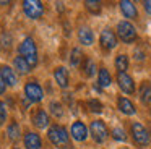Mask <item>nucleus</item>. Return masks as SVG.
Masks as SVG:
<instances>
[{
  "label": "nucleus",
  "mask_w": 151,
  "mask_h": 149,
  "mask_svg": "<svg viewBox=\"0 0 151 149\" xmlns=\"http://www.w3.org/2000/svg\"><path fill=\"white\" fill-rule=\"evenodd\" d=\"M18 52H20V55L28 62V65H29L31 68L36 67V63H37V49H36V44H34V41L31 37H26L23 42H21L20 47H18Z\"/></svg>",
  "instance_id": "f257e3e1"
},
{
  "label": "nucleus",
  "mask_w": 151,
  "mask_h": 149,
  "mask_svg": "<svg viewBox=\"0 0 151 149\" xmlns=\"http://www.w3.org/2000/svg\"><path fill=\"white\" fill-rule=\"evenodd\" d=\"M47 136H49L50 143L55 144V146H59V148L68 144V133H67V130L63 128V126H60V125H52L50 126L49 131H47Z\"/></svg>",
  "instance_id": "f03ea898"
},
{
  "label": "nucleus",
  "mask_w": 151,
  "mask_h": 149,
  "mask_svg": "<svg viewBox=\"0 0 151 149\" xmlns=\"http://www.w3.org/2000/svg\"><path fill=\"white\" fill-rule=\"evenodd\" d=\"M117 36L125 44H132L137 41V29L130 21H120L117 24Z\"/></svg>",
  "instance_id": "7ed1b4c3"
},
{
  "label": "nucleus",
  "mask_w": 151,
  "mask_h": 149,
  "mask_svg": "<svg viewBox=\"0 0 151 149\" xmlns=\"http://www.w3.org/2000/svg\"><path fill=\"white\" fill-rule=\"evenodd\" d=\"M23 10L26 13L28 18L31 19H37L42 16L44 13V5L39 2V0H24L23 2Z\"/></svg>",
  "instance_id": "20e7f679"
},
{
  "label": "nucleus",
  "mask_w": 151,
  "mask_h": 149,
  "mask_svg": "<svg viewBox=\"0 0 151 149\" xmlns=\"http://www.w3.org/2000/svg\"><path fill=\"white\" fill-rule=\"evenodd\" d=\"M89 131H91V136L94 138L96 143H104L109 136V130H107V126H106V123L102 122V120H94V122H91Z\"/></svg>",
  "instance_id": "39448f33"
},
{
  "label": "nucleus",
  "mask_w": 151,
  "mask_h": 149,
  "mask_svg": "<svg viewBox=\"0 0 151 149\" xmlns=\"http://www.w3.org/2000/svg\"><path fill=\"white\" fill-rule=\"evenodd\" d=\"M24 94H26V97H28L29 102H39V100H42V97H44L42 87H41L36 81L26 83V86H24Z\"/></svg>",
  "instance_id": "423d86ee"
},
{
  "label": "nucleus",
  "mask_w": 151,
  "mask_h": 149,
  "mask_svg": "<svg viewBox=\"0 0 151 149\" xmlns=\"http://www.w3.org/2000/svg\"><path fill=\"white\" fill-rule=\"evenodd\" d=\"M132 135H133L135 143H138L140 146L150 144V135H148V130L145 128L141 123L135 122L133 125H132Z\"/></svg>",
  "instance_id": "0eeeda50"
},
{
  "label": "nucleus",
  "mask_w": 151,
  "mask_h": 149,
  "mask_svg": "<svg viewBox=\"0 0 151 149\" xmlns=\"http://www.w3.org/2000/svg\"><path fill=\"white\" fill-rule=\"evenodd\" d=\"M117 84L125 94H133L135 92V83L130 74L127 73H117Z\"/></svg>",
  "instance_id": "6e6552de"
},
{
  "label": "nucleus",
  "mask_w": 151,
  "mask_h": 149,
  "mask_svg": "<svg viewBox=\"0 0 151 149\" xmlns=\"http://www.w3.org/2000/svg\"><path fill=\"white\" fill-rule=\"evenodd\" d=\"M99 41H101V45H102L104 49L112 50V49L117 45V36H115L114 32L111 31V29H104V31L101 32V37H99Z\"/></svg>",
  "instance_id": "1a4fd4ad"
},
{
  "label": "nucleus",
  "mask_w": 151,
  "mask_h": 149,
  "mask_svg": "<svg viewBox=\"0 0 151 149\" xmlns=\"http://www.w3.org/2000/svg\"><path fill=\"white\" fill-rule=\"evenodd\" d=\"M70 133H72L75 141H85L86 136H88V128L83 122H75L70 128Z\"/></svg>",
  "instance_id": "9d476101"
},
{
  "label": "nucleus",
  "mask_w": 151,
  "mask_h": 149,
  "mask_svg": "<svg viewBox=\"0 0 151 149\" xmlns=\"http://www.w3.org/2000/svg\"><path fill=\"white\" fill-rule=\"evenodd\" d=\"M78 39L83 45H91L94 42V34H93V31L88 26H81L78 29Z\"/></svg>",
  "instance_id": "9b49d317"
},
{
  "label": "nucleus",
  "mask_w": 151,
  "mask_h": 149,
  "mask_svg": "<svg viewBox=\"0 0 151 149\" xmlns=\"http://www.w3.org/2000/svg\"><path fill=\"white\" fill-rule=\"evenodd\" d=\"M117 105H119V110L125 115H133L135 113V105L132 104L130 99H127L125 96H120L117 100Z\"/></svg>",
  "instance_id": "f8f14e48"
},
{
  "label": "nucleus",
  "mask_w": 151,
  "mask_h": 149,
  "mask_svg": "<svg viewBox=\"0 0 151 149\" xmlns=\"http://www.w3.org/2000/svg\"><path fill=\"white\" fill-rule=\"evenodd\" d=\"M24 146H26V149H41L42 143H41L39 135L31 133V131L26 133V135H24Z\"/></svg>",
  "instance_id": "ddd939ff"
},
{
  "label": "nucleus",
  "mask_w": 151,
  "mask_h": 149,
  "mask_svg": "<svg viewBox=\"0 0 151 149\" xmlns=\"http://www.w3.org/2000/svg\"><path fill=\"white\" fill-rule=\"evenodd\" d=\"M54 78H55L57 84H59L60 87L65 89V87L68 86V71H67L63 67L55 68V71H54Z\"/></svg>",
  "instance_id": "4468645a"
},
{
  "label": "nucleus",
  "mask_w": 151,
  "mask_h": 149,
  "mask_svg": "<svg viewBox=\"0 0 151 149\" xmlns=\"http://www.w3.org/2000/svg\"><path fill=\"white\" fill-rule=\"evenodd\" d=\"M120 10L125 15V18H130V19L137 18V15H138L137 6L133 5V2H128V0H122L120 2Z\"/></svg>",
  "instance_id": "2eb2a0df"
},
{
  "label": "nucleus",
  "mask_w": 151,
  "mask_h": 149,
  "mask_svg": "<svg viewBox=\"0 0 151 149\" xmlns=\"http://www.w3.org/2000/svg\"><path fill=\"white\" fill-rule=\"evenodd\" d=\"M0 76H2V80H4L5 84H8V86H15V84H17V74H15V71L12 70L10 67L0 68Z\"/></svg>",
  "instance_id": "dca6fc26"
},
{
  "label": "nucleus",
  "mask_w": 151,
  "mask_h": 149,
  "mask_svg": "<svg viewBox=\"0 0 151 149\" xmlns=\"http://www.w3.org/2000/svg\"><path fill=\"white\" fill-rule=\"evenodd\" d=\"M33 123L37 126V128H47V125H49V115H47V112L37 110V112L34 113V117H33Z\"/></svg>",
  "instance_id": "f3484780"
},
{
  "label": "nucleus",
  "mask_w": 151,
  "mask_h": 149,
  "mask_svg": "<svg viewBox=\"0 0 151 149\" xmlns=\"http://www.w3.org/2000/svg\"><path fill=\"white\" fill-rule=\"evenodd\" d=\"M98 83H99V86H101V87L111 86L112 78H111V74H109V71L106 70V68H101V70H99V73H98Z\"/></svg>",
  "instance_id": "a211bd4d"
},
{
  "label": "nucleus",
  "mask_w": 151,
  "mask_h": 149,
  "mask_svg": "<svg viewBox=\"0 0 151 149\" xmlns=\"http://www.w3.org/2000/svg\"><path fill=\"white\" fill-rule=\"evenodd\" d=\"M140 99L145 105H150L151 104V87L146 83H143L140 87Z\"/></svg>",
  "instance_id": "6ab92c4d"
},
{
  "label": "nucleus",
  "mask_w": 151,
  "mask_h": 149,
  "mask_svg": "<svg viewBox=\"0 0 151 149\" xmlns=\"http://www.w3.org/2000/svg\"><path fill=\"white\" fill-rule=\"evenodd\" d=\"M13 65H15V68H17V70L20 71V73H23V74H26L28 71L31 70V67L28 65V62L24 60V58L21 57V55H20V57H17V58L13 60Z\"/></svg>",
  "instance_id": "aec40b11"
},
{
  "label": "nucleus",
  "mask_w": 151,
  "mask_h": 149,
  "mask_svg": "<svg viewBox=\"0 0 151 149\" xmlns=\"http://www.w3.org/2000/svg\"><path fill=\"white\" fill-rule=\"evenodd\" d=\"M115 68L119 70V73H125V70L128 68V57L124 54L115 57Z\"/></svg>",
  "instance_id": "412c9836"
},
{
  "label": "nucleus",
  "mask_w": 151,
  "mask_h": 149,
  "mask_svg": "<svg viewBox=\"0 0 151 149\" xmlns=\"http://www.w3.org/2000/svg\"><path fill=\"white\" fill-rule=\"evenodd\" d=\"M20 126H18V123L17 122H12L10 125H8V128H7V136L12 139V141H17L18 138H20Z\"/></svg>",
  "instance_id": "4be33fe9"
},
{
  "label": "nucleus",
  "mask_w": 151,
  "mask_h": 149,
  "mask_svg": "<svg viewBox=\"0 0 151 149\" xmlns=\"http://www.w3.org/2000/svg\"><path fill=\"white\" fill-rule=\"evenodd\" d=\"M81 60H83V52L80 50L78 47L73 49V50H72V55H70V65H72V67H78Z\"/></svg>",
  "instance_id": "5701e85b"
},
{
  "label": "nucleus",
  "mask_w": 151,
  "mask_h": 149,
  "mask_svg": "<svg viewBox=\"0 0 151 149\" xmlns=\"http://www.w3.org/2000/svg\"><path fill=\"white\" fill-rule=\"evenodd\" d=\"M83 71H85L86 76H93V74L96 73V65L94 62L91 60V58H85V63H83Z\"/></svg>",
  "instance_id": "b1692460"
},
{
  "label": "nucleus",
  "mask_w": 151,
  "mask_h": 149,
  "mask_svg": "<svg viewBox=\"0 0 151 149\" xmlns=\"http://www.w3.org/2000/svg\"><path fill=\"white\" fill-rule=\"evenodd\" d=\"M88 107L91 109V112H94V113H101V112H102V104L99 102L98 99L88 100Z\"/></svg>",
  "instance_id": "393cba45"
},
{
  "label": "nucleus",
  "mask_w": 151,
  "mask_h": 149,
  "mask_svg": "<svg viewBox=\"0 0 151 149\" xmlns=\"http://www.w3.org/2000/svg\"><path fill=\"white\" fill-rule=\"evenodd\" d=\"M85 5H86V8H88L91 13H99V11H101V3H99V2H94V0H86Z\"/></svg>",
  "instance_id": "a878e982"
},
{
  "label": "nucleus",
  "mask_w": 151,
  "mask_h": 149,
  "mask_svg": "<svg viewBox=\"0 0 151 149\" xmlns=\"http://www.w3.org/2000/svg\"><path fill=\"white\" fill-rule=\"evenodd\" d=\"M112 138L115 139V141H125V139H127V135H125V131L122 128H114L112 130Z\"/></svg>",
  "instance_id": "bb28decb"
},
{
  "label": "nucleus",
  "mask_w": 151,
  "mask_h": 149,
  "mask_svg": "<svg viewBox=\"0 0 151 149\" xmlns=\"http://www.w3.org/2000/svg\"><path fill=\"white\" fill-rule=\"evenodd\" d=\"M50 112H52L54 115L57 117V118H60V117L63 115V110H62V105H60L59 102H50Z\"/></svg>",
  "instance_id": "cd10ccee"
},
{
  "label": "nucleus",
  "mask_w": 151,
  "mask_h": 149,
  "mask_svg": "<svg viewBox=\"0 0 151 149\" xmlns=\"http://www.w3.org/2000/svg\"><path fill=\"white\" fill-rule=\"evenodd\" d=\"M5 120H7V109H5V104L0 100V125H4Z\"/></svg>",
  "instance_id": "c85d7f7f"
},
{
  "label": "nucleus",
  "mask_w": 151,
  "mask_h": 149,
  "mask_svg": "<svg viewBox=\"0 0 151 149\" xmlns=\"http://www.w3.org/2000/svg\"><path fill=\"white\" fill-rule=\"evenodd\" d=\"M143 6H145V10H146L148 15H151V0H146V2H143Z\"/></svg>",
  "instance_id": "c756f323"
},
{
  "label": "nucleus",
  "mask_w": 151,
  "mask_h": 149,
  "mask_svg": "<svg viewBox=\"0 0 151 149\" xmlns=\"http://www.w3.org/2000/svg\"><path fill=\"white\" fill-rule=\"evenodd\" d=\"M135 58H137V60H143V58H145V54L137 49V50H135Z\"/></svg>",
  "instance_id": "7c9ffc66"
},
{
  "label": "nucleus",
  "mask_w": 151,
  "mask_h": 149,
  "mask_svg": "<svg viewBox=\"0 0 151 149\" xmlns=\"http://www.w3.org/2000/svg\"><path fill=\"white\" fill-rule=\"evenodd\" d=\"M4 45H5L7 49L12 45V44H10V36H8V34H4Z\"/></svg>",
  "instance_id": "2f4dec72"
},
{
  "label": "nucleus",
  "mask_w": 151,
  "mask_h": 149,
  "mask_svg": "<svg viewBox=\"0 0 151 149\" xmlns=\"http://www.w3.org/2000/svg\"><path fill=\"white\" fill-rule=\"evenodd\" d=\"M5 89H7V84H5V81L2 80V76H0V94H4Z\"/></svg>",
  "instance_id": "473e14b6"
},
{
  "label": "nucleus",
  "mask_w": 151,
  "mask_h": 149,
  "mask_svg": "<svg viewBox=\"0 0 151 149\" xmlns=\"http://www.w3.org/2000/svg\"><path fill=\"white\" fill-rule=\"evenodd\" d=\"M15 149H18V148H15Z\"/></svg>",
  "instance_id": "72a5a7b5"
}]
</instances>
